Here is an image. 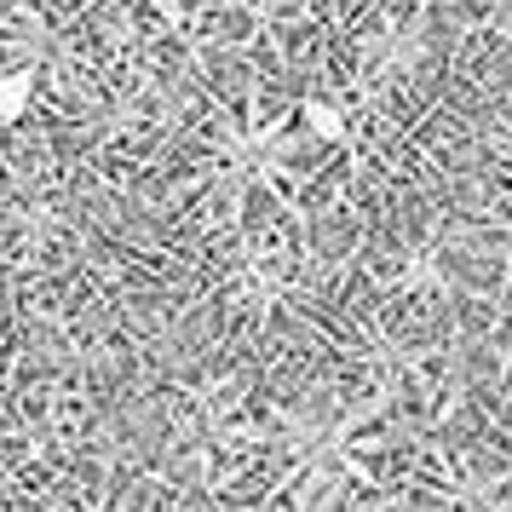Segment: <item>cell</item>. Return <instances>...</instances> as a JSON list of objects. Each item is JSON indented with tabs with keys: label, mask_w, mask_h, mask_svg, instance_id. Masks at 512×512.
<instances>
[{
	"label": "cell",
	"mask_w": 512,
	"mask_h": 512,
	"mask_svg": "<svg viewBox=\"0 0 512 512\" xmlns=\"http://www.w3.org/2000/svg\"><path fill=\"white\" fill-rule=\"evenodd\" d=\"M35 81H41V70H35V64H18L12 75H0V133H6V127H12V121L29 110Z\"/></svg>",
	"instance_id": "1"
},
{
	"label": "cell",
	"mask_w": 512,
	"mask_h": 512,
	"mask_svg": "<svg viewBox=\"0 0 512 512\" xmlns=\"http://www.w3.org/2000/svg\"><path fill=\"white\" fill-rule=\"evenodd\" d=\"M305 121H311V127H317V133H323L328 144H334V139H340V133H346V121L334 116L328 104H305Z\"/></svg>",
	"instance_id": "2"
}]
</instances>
